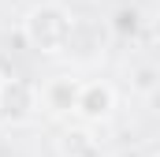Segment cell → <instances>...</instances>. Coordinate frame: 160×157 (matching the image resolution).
<instances>
[{"mask_svg":"<svg viewBox=\"0 0 160 157\" xmlns=\"http://www.w3.org/2000/svg\"><path fill=\"white\" fill-rule=\"evenodd\" d=\"M71 34H75V19L63 4L56 0H45V4H34L22 19V38L34 52H45V56H56L71 45Z\"/></svg>","mask_w":160,"mask_h":157,"instance_id":"obj_1","label":"cell"},{"mask_svg":"<svg viewBox=\"0 0 160 157\" xmlns=\"http://www.w3.org/2000/svg\"><path fill=\"white\" fill-rule=\"evenodd\" d=\"M38 109V90L26 78H4L0 82V120L4 123H22Z\"/></svg>","mask_w":160,"mask_h":157,"instance_id":"obj_2","label":"cell"},{"mask_svg":"<svg viewBox=\"0 0 160 157\" xmlns=\"http://www.w3.org/2000/svg\"><path fill=\"white\" fill-rule=\"evenodd\" d=\"M75 112H78L86 123H101V120H108L116 112V90L108 86V82H86L78 90V105H75Z\"/></svg>","mask_w":160,"mask_h":157,"instance_id":"obj_3","label":"cell"},{"mask_svg":"<svg viewBox=\"0 0 160 157\" xmlns=\"http://www.w3.org/2000/svg\"><path fill=\"white\" fill-rule=\"evenodd\" d=\"M78 82L75 78H52L45 90H41V101H45V109L48 112H75V105H78Z\"/></svg>","mask_w":160,"mask_h":157,"instance_id":"obj_4","label":"cell"},{"mask_svg":"<svg viewBox=\"0 0 160 157\" xmlns=\"http://www.w3.org/2000/svg\"><path fill=\"white\" fill-rule=\"evenodd\" d=\"M60 150H63V157H97V142H93V135L86 127H71L63 135Z\"/></svg>","mask_w":160,"mask_h":157,"instance_id":"obj_5","label":"cell"},{"mask_svg":"<svg viewBox=\"0 0 160 157\" xmlns=\"http://www.w3.org/2000/svg\"><path fill=\"white\" fill-rule=\"evenodd\" d=\"M0 82H4V75H0Z\"/></svg>","mask_w":160,"mask_h":157,"instance_id":"obj_6","label":"cell"},{"mask_svg":"<svg viewBox=\"0 0 160 157\" xmlns=\"http://www.w3.org/2000/svg\"><path fill=\"white\" fill-rule=\"evenodd\" d=\"M153 157H160V154H153Z\"/></svg>","mask_w":160,"mask_h":157,"instance_id":"obj_7","label":"cell"}]
</instances>
